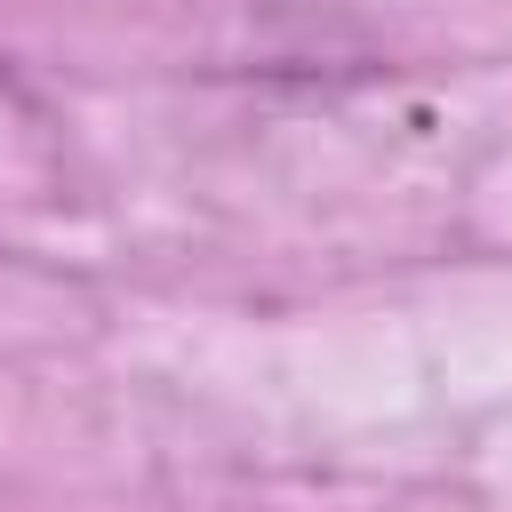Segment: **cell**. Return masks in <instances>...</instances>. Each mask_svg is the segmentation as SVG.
I'll return each instance as SVG.
<instances>
[]
</instances>
